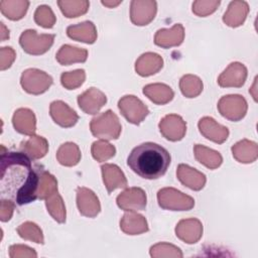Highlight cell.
<instances>
[{
    "label": "cell",
    "instance_id": "obj_2",
    "mask_svg": "<svg viewBox=\"0 0 258 258\" xmlns=\"http://www.w3.org/2000/svg\"><path fill=\"white\" fill-rule=\"evenodd\" d=\"M170 154L161 145L145 142L130 152L127 164L132 171L145 179H157L165 174L170 164Z\"/></svg>",
    "mask_w": 258,
    "mask_h": 258
},
{
    "label": "cell",
    "instance_id": "obj_46",
    "mask_svg": "<svg viewBox=\"0 0 258 258\" xmlns=\"http://www.w3.org/2000/svg\"><path fill=\"white\" fill-rule=\"evenodd\" d=\"M122 1H102V4L109 7V8H113L117 5H119Z\"/></svg>",
    "mask_w": 258,
    "mask_h": 258
},
{
    "label": "cell",
    "instance_id": "obj_35",
    "mask_svg": "<svg viewBox=\"0 0 258 258\" xmlns=\"http://www.w3.org/2000/svg\"><path fill=\"white\" fill-rule=\"evenodd\" d=\"M47 212L57 223L66 222V207L60 195L56 191L45 200Z\"/></svg>",
    "mask_w": 258,
    "mask_h": 258
},
{
    "label": "cell",
    "instance_id": "obj_5",
    "mask_svg": "<svg viewBox=\"0 0 258 258\" xmlns=\"http://www.w3.org/2000/svg\"><path fill=\"white\" fill-rule=\"evenodd\" d=\"M53 34H37L33 29H27L19 37V43L23 50L29 54L39 55L46 52L52 45Z\"/></svg>",
    "mask_w": 258,
    "mask_h": 258
},
{
    "label": "cell",
    "instance_id": "obj_24",
    "mask_svg": "<svg viewBox=\"0 0 258 258\" xmlns=\"http://www.w3.org/2000/svg\"><path fill=\"white\" fill-rule=\"evenodd\" d=\"M249 12V6L245 1H232L228 10L223 16V21L231 27H237L243 24L247 14Z\"/></svg>",
    "mask_w": 258,
    "mask_h": 258
},
{
    "label": "cell",
    "instance_id": "obj_7",
    "mask_svg": "<svg viewBox=\"0 0 258 258\" xmlns=\"http://www.w3.org/2000/svg\"><path fill=\"white\" fill-rule=\"evenodd\" d=\"M118 108L126 120L135 125L140 124L149 114L147 106L133 95L122 97L118 102Z\"/></svg>",
    "mask_w": 258,
    "mask_h": 258
},
{
    "label": "cell",
    "instance_id": "obj_31",
    "mask_svg": "<svg viewBox=\"0 0 258 258\" xmlns=\"http://www.w3.org/2000/svg\"><path fill=\"white\" fill-rule=\"evenodd\" d=\"M233 156L242 163H251L257 158V144L244 139L232 147Z\"/></svg>",
    "mask_w": 258,
    "mask_h": 258
},
{
    "label": "cell",
    "instance_id": "obj_13",
    "mask_svg": "<svg viewBox=\"0 0 258 258\" xmlns=\"http://www.w3.org/2000/svg\"><path fill=\"white\" fill-rule=\"evenodd\" d=\"M247 78V69L240 62H232L218 78V84L223 87H242Z\"/></svg>",
    "mask_w": 258,
    "mask_h": 258
},
{
    "label": "cell",
    "instance_id": "obj_23",
    "mask_svg": "<svg viewBox=\"0 0 258 258\" xmlns=\"http://www.w3.org/2000/svg\"><path fill=\"white\" fill-rule=\"evenodd\" d=\"M70 38L85 43H94L97 39V29L92 21H84L79 24L70 25L67 28Z\"/></svg>",
    "mask_w": 258,
    "mask_h": 258
},
{
    "label": "cell",
    "instance_id": "obj_1",
    "mask_svg": "<svg viewBox=\"0 0 258 258\" xmlns=\"http://www.w3.org/2000/svg\"><path fill=\"white\" fill-rule=\"evenodd\" d=\"M1 191L22 206L34 202L37 197L40 171L32 167L30 158L23 152H4L1 146Z\"/></svg>",
    "mask_w": 258,
    "mask_h": 258
},
{
    "label": "cell",
    "instance_id": "obj_12",
    "mask_svg": "<svg viewBox=\"0 0 258 258\" xmlns=\"http://www.w3.org/2000/svg\"><path fill=\"white\" fill-rule=\"evenodd\" d=\"M77 206L79 212L89 218L96 217L101 211V205L97 196L87 187L77 188Z\"/></svg>",
    "mask_w": 258,
    "mask_h": 258
},
{
    "label": "cell",
    "instance_id": "obj_30",
    "mask_svg": "<svg viewBox=\"0 0 258 258\" xmlns=\"http://www.w3.org/2000/svg\"><path fill=\"white\" fill-rule=\"evenodd\" d=\"M29 6L26 0H2L0 1V10L2 14L10 20L21 19Z\"/></svg>",
    "mask_w": 258,
    "mask_h": 258
},
{
    "label": "cell",
    "instance_id": "obj_3",
    "mask_svg": "<svg viewBox=\"0 0 258 258\" xmlns=\"http://www.w3.org/2000/svg\"><path fill=\"white\" fill-rule=\"evenodd\" d=\"M90 128L92 134L102 140L118 139L122 130L119 118L111 110L94 117L91 120Z\"/></svg>",
    "mask_w": 258,
    "mask_h": 258
},
{
    "label": "cell",
    "instance_id": "obj_22",
    "mask_svg": "<svg viewBox=\"0 0 258 258\" xmlns=\"http://www.w3.org/2000/svg\"><path fill=\"white\" fill-rule=\"evenodd\" d=\"M103 181L110 194L116 188L126 187L127 179L122 170L115 164H104L101 166Z\"/></svg>",
    "mask_w": 258,
    "mask_h": 258
},
{
    "label": "cell",
    "instance_id": "obj_37",
    "mask_svg": "<svg viewBox=\"0 0 258 258\" xmlns=\"http://www.w3.org/2000/svg\"><path fill=\"white\" fill-rule=\"evenodd\" d=\"M92 155L93 157L99 161H106L109 158L113 157L116 153V149L115 147L108 143L106 140H99V141H95L92 144Z\"/></svg>",
    "mask_w": 258,
    "mask_h": 258
},
{
    "label": "cell",
    "instance_id": "obj_44",
    "mask_svg": "<svg viewBox=\"0 0 258 258\" xmlns=\"http://www.w3.org/2000/svg\"><path fill=\"white\" fill-rule=\"evenodd\" d=\"M14 211V204L10 200H2L0 204V220L7 222L11 219Z\"/></svg>",
    "mask_w": 258,
    "mask_h": 258
},
{
    "label": "cell",
    "instance_id": "obj_15",
    "mask_svg": "<svg viewBox=\"0 0 258 258\" xmlns=\"http://www.w3.org/2000/svg\"><path fill=\"white\" fill-rule=\"evenodd\" d=\"M176 236L187 244L197 243L203 235V225L198 219H185L175 227Z\"/></svg>",
    "mask_w": 258,
    "mask_h": 258
},
{
    "label": "cell",
    "instance_id": "obj_33",
    "mask_svg": "<svg viewBox=\"0 0 258 258\" xmlns=\"http://www.w3.org/2000/svg\"><path fill=\"white\" fill-rule=\"evenodd\" d=\"M57 5L66 17L73 18L85 14L89 9L90 2L87 0H59L57 1Z\"/></svg>",
    "mask_w": 258,
    "mask_h": 258
},
{
    "label": "cell",
    "instance_id": "obj_25",
    "mask_svg": "<svg viewBox=\"0 0 258 258\" xmlns=\"http://www.w3.org/2000/svg\"><path fill=\"white\" fill-rule=\"evenodd\" d=\"M121 230L128 235H139L148 231L145 218L135 212L126 213L120 221Z\"/></svg>",
    "mask_w": 258,
    "mask_h": 258
},
{
    "label": "cell",
    "instance_id": "obj_41",
    "mask_svg": "<svg viewBox=\"0 0 258 258\" xmlns=\"http://www.w3.org/2000/svg\"><path fill=\"white\" fill-rule=\"evenodd\" d=\"M220 5V1L215 0V1H204V0H200V1H195L192 3V12L201 17H205L208 16L210 14H212L213 12L216 11V9L219 7Z\"/></svg>",
    "mask_w": 258,
    "mask_h": 258
},
{
    "label": "cell",
    "instance_id": "obj_40",
    "mask_svg": "<svg viewBox=\"0 0 258 258\" xmlns=\"http://www.w3.org/2000/svg\"><path fill=\"white\" fill-rule=\"evenodd\" d=\"M86 79L84 70H75L73 72L62 73L60 76L61 85L68 90H74L80 87Z\"/></svg>",
    "mask_w": 258,
    "mask_h": 258
},
{
    "label": "cell",
    "instance_id": "obj_45",
    "mask_svg": "<svg viewBox=\"0 0 258 258\" xmlns=\"http://www.w3.org/2000/svg\"><path fill=\"white\" fill-rule=\"evenodd\" d=\"M1 41H4L5 39L9 38V30L5 27L4 23L1 22Z\"/></svg>",
    "mask_w": 258,
    "mask_h": 258
},
{
    "label": "cell",
    "instance_id": "obj_8",
    "mask_svg": "<svg viewBox=\"0 0 258 258\" xmlns=\"http://www.w3.org/2000/svg\"><path fill=\"white\" fill-rule=\"evenodd\" d=\"M218 110L226 119L239 121L246 115L247 102L240 95L224 96L218 103Z\"/></svg>",
    "mask_w": 258,
    "mask_h": 258
},
{
    "label": "cell",
    "instance_id": "obj_32",
    "mask_svg": "<svg viewBox=\"0 0 258 258\" xmlns=\"http://www.w3.org/2000/svg\"><path fill=\"white\" fill-rule=\"evenodd\" d=\"M56 158L61 165L74 166L81 159V151L76 143L67 142L59 146L56 152Z\"/></svg>",
    "mask_w": 258,
    "mask_h": 258
},
{
    "label": "cell",
    "instance_id": "obj_43",
    "mask_svg": "<svg viewBox=\"0 0 258 258\" xmlns=\"http://www.w3.org/2000/svg\"><path fill=\"white\" fill-rule=\"evenodd\" d=\"M9 256L11 258L14 257H25V256H32V257H36L37 254L35 253L34 249H31L27 246L24 245H12L9 248Z\"/></svg>",
    "mask_w": 258,
    "mask_h": 258
},
{
    "label": "cell",
    "instance_id": "obj_39",
    "mask_svg": "<svg viewBox=\"0 0 258 258\" xmlns=\"http://www.w3.org/2000/svg\"><path fill=\"white\" fill-rule=\"evenodd\" d=\"M34 21L41 27L51 28L53 27L56 19L49 6L40 5L34 12Z\"/></svg>",
    "mask_w": 258,
    "mask_h": 258
},
{
    "label": "cell",
    "instance_id": "obj_14",
    "mask_svg": "<svg viewBox=\"0 0 258 258\" xmlns=\"http://www.w3.org/2000/svg\"><path fill=\"white\" fill-rule=\"evenodd\" d=\"M106 95L97 88H90L78 97L79 107L87 114H97L106 104Z\"/></svg>",
    "mask_w": 258,
    "mask_h": 258
},
{
    "label": "cell",
    "instance_id": "obj_16",
    "mask_svg": "<svg viewBox=\"0 0 258 258\" xmlns=\"http://www.w3.org/2000/svg\"><path fill=\"white\" fill-rule=\"evenodd\" d=\"M184 38V29L180 23L174 24L170 29L162 28L157 30L154 36V43L160 47L168 48L182 43Z\"/></svg>",
    "mask_w": 258,
    "mask_h": 258
},
{
    "label": "cell",
    "instance_id": "obj_17",
    "mask_svg": "<svg viewBox=\"0 0 258 258\" xmlns=\"http://www.w3.org/2000/svg\"><path fill=\"white\" fill-rule=\"evenodd\" d=\"M50 116L53 121L61 127L69 128L74 126L79 120V116L72 108L62 101H54L49 107Z\"/></svg>",
    "mask_w": 258,
    "mask_h": 258
},
{
    "label": "cell",
    "instance_id": "obj_21",
    "mask_svg": "<svg viewBox=\"0 0 258 258\" xmlns=\"http://www.w3.org/2000/svg\"><path fill=\"white\" fill-rule=\"evenodd\" d=\"M163 66L162 57L154 52H146L136 60L135 71L141 77H148L156 74Z\"/></svg>",
    "mask_w": 258,
    "mask_h": 258
},
{
    "label": "cell",
    "instance_id": "obj_10",
    "mask_svg": "<svg viewBox=\"0 0 258 258\" xmlns=\"http://www.w3.org/2000/svg\"><path fill=\"white\" fill-rule=\"evenodd\" d=\"M117 205L127 212L142 211L146 207V195L140 187H130L117 197Z\"/></svg>",
    "mask_w": 258,
    "mask_h": 258
},
{
    "label": "cell",
    "instance_id": "obj_4",
    "mask_svg": "<svg viewBox=\"0 0 258 258\" xmlns=\"http://www.w3.org/2000/svg\"><path fill=\"white\" fill-rule=\"evenodd\" d=\"M157 201L161 209L169 211H188L195 206V200L191 197L173 187L158 190Z\"/></svg>",
    "mask_w": 258,
    "mask_h": 258
},
{
    "label": "cell",
    "instance_id": "obj_11",
    "mask_svg": "<svg viewBox=\"0 0 258 258\" xmlns=\"http://www.w3.org/2000/svg\"><path fill=\"white\" fill-rule=\"evenodd\" d=\"M160 133L169 141H179L186 132V124L183 119L175 114L166 115L159 123Z\"/></svg>",
    "mask_w": 258,
    "mask_h": 258
},
{
    "label": "cell",
    "instance_id": "obj_6",
    "mask_svg": "<svg viewBox=\"0 0 258 258\" xmlns=\"http://www.w3.org/2000/svg\"><path fill=\"white\" fill-rule=\"evenodd\" d=\"M20 84L28 94L39 95L47 91L52 85V78L40 70L28 69L22 73Z\"/></svg>",
    "mask_w": 258,
    "mask_h": 258
},
{
    "label": "cell",
    "instance_id": "obj_9",
    "mask_svg": "<svg viewBox=\"0 0 258 258\" xmlns=\"http://www.w3.org/2000/svg\"><path fill=\"white\" fill-rule=\"evenodd\" d=\"M157 3L153 0H133L130 5L131 21L138 26L150 23L156 14Z\"/></svg>",
    "mask_w": 258,
    "mask_h": 258
},
{
    "label": "cell",
    "instance_id": "obj_26",
    "mask_svg": "<svg viewBox=\"0 0 258 258\" xmlns=\"http://www.w3.org/2000/svg\"><path fill=\"white\" fill-rule=\"evenodd\" d=\"M20 150L31 159H39L46 154L48 143L42 136L32 135L28 140L20 143Z\"/></svg>",
    "mask_w": 258,
    "mask_h": 258
},
{
    "label": "cell",
    "instance_id": "obj_20",
    "mask_svg": "<svg viewBox=\"0 0 258 258\" xmlns=\"http://www.w3.org/2000/svg\"><path fill=\"white\" fill-rule=\"evenodd\" d=\"M12 123L17 132L23 135H34L36 131V120L34 113L27 108H20L13 114Z\"/></svg>",
    "mask_w": 258,
    "mask_h": 258
},
{
    "label": "cell",
    "instance_id": "obj_27",
    "mask_svg": "<svg viewBox=\"0 0 258 258\" xmlns=\"http://www.w3.org/2000/svg\"><path fill=\"white\" fill-rule=\"evenodd\" d=\"M143 94L156 105H164L173 99L174 93L165 84H149L143 88Z\"/></svg>",
    "mask_w": 258,
    "mask_h": 258
},
{
    "label": "cell",
    "instance_id": "obj_36",
    "mask_svg": "<svg viewBox=\"0 0 258 258\" xmlns=\"http://www.w3.org/2000/svg\"><path fill=\"white\" fill-rule=\"evenodd\" d=\"M57 191V181L49 172L41 169L37 197L40 200H46Z\"/></svg>",
    "mask_w": 258,
    "mask_h": 258
},
{
    "label": "cell",
    "instance_id": "obj_19",
    "mask_svg": "<svg viewBox=\"0 0 258 258\" xmlns=\"http://www.w3.org/2000/svg\"><path fill=\"white\" fill-rule=\"evenodd\" d=\"M176 175L183 185L194 190L202 189L205 186L207 180L204 173L186 164H179L177 166Z\"/></svg>",
    "mask_w": 258,
    "mask_h": 258
},
{
    "label": "cell",
    "instance_id": "obj_28",
    "mask_svg": "<svg viewBox=\"0 0 258 258\" xmlns=\"http://www.w3.org/2000/svg\"><path fill=\"white\" fill-rule=\"evenodd\" d=\"M87 57V49L72 46L70 44L62 45L55 55L56 60L62 66H70L74 62H85Z\"/></svg>",
    "mask_w": 258,
    "mask_h": 258
},
{
    "label": "cell",
    "instance_id": "obj_38",
    "mask_svg": "<svg viewBox=\"0 0 258 258\" xmlns=\"http://www.w3.org/2000/svg\"><path fill=\"white\" fill-rule=\"evenodd\" d=\"M17 233L21 238L25 240H30L38 244H43L42 231L36 224L32 222H25L21 224L17 228Z\"/></svg>",
    "mask_w": 258,
    "mask_h": 258
},
{
    "label": "cell",
    "instance_id": "obj_29",
    "mask_svg": "<svg viewBox=\"0 0 258 258\" xmlns=\"http://www.w3.org/2000/svg\"><path fill=\"white\" fill-rule=\"evenodd\" d=\"M196 159L210 169H215L222 164V155L211 148H208L201 144H196L194 147Z\"/></svg>",
    "mask_w": 258,
    "mask_h": 258
},
{
    "label": "cell",
    "instance_id": "obj_42",
    "mask_svg": "<svg viewBox=\"0 0 258 258\" xmlns=\"http://www.w3.org/2000/svg\"><path fill=\"white\" fill-rule=\"evenodd\" d=\"M16 53L12 47L4 46L0 49V70L4 71L11 67L14 61Z\"/></svg>",
    "mask_w": 258,
    "mask_h": 258
},
{
    "label": "cell",
    "instance_id": "obj_34",
    "mask_svg": "<svg viewBox=\"0 0 258 258\" xmlns=\"http://www.w3.org/2000/svg\"><path fill=\"white\" fill-rule=\"evenodd\" d=\"M179 88L186 98H195L203 91L202 80L194 75H185L179 81Z\"/></svg>",
    "mask_w": 258,
    "mask_h": 258
},
{
    "label": "cell",
    "instance_id": "obj_18",
    "mask_svg": "<svg viewBox=\"0 0 258 258\" xmlns=\"http://www.w3.org/2000/svg\"><path fill=\"white\" fill-rule=\"evenodd\" d=\"M199 129L203 136L207 139L216 142L223 143L229 136V130L227 127L218 124L211 117H204L199 121Z\"/></svg>",
    "mask_w": 258,
    "mask_h": 258
}]
</instances>
